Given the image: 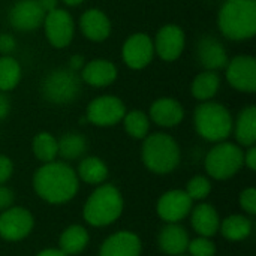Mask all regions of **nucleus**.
Here are the masks:
<instances>
[{"label": "nucleus", "mask_w": 256, "mask_h": 256, "mask_svg": "<svg viewBox=\"0 0 256 256\" xmlns=\"http://www.w3.org/2000/svg\"><path fill=\"white\" fill-rule=\"evenodd\" d=\"M150 120L160 128H174L184 118V110L182 104L172 98H160L150 106Z\"/></svg>", "instance_id": "aec40b11"}, {"label": "nucleus", "mask_w": 256, "mask_h": 256, "mask_svg": "<svg viewBox=\"0 0 256 256\" xmlns=\"http://www.w3.org/2000/svg\"><path fill=\"white\" fill-rule=\"evenodd\" d=\"M244 165L250 170V171H255L256 170V148L255 146H250L248 147V152L244 153Z\"/></svg>", "instance_id": "ea45409f"}, {"label": "nucleus", "mask_w": 256, "mask_h": 256, "mask_svg": "<svg viewBox=\"0 0 256 256\" xmlns=\"http://www.w3.org/2000/svg\"><path fill=\"white\" fill-rule=\"evenodd\" d=\"M194 126L201 138L210 142H222L232 134L234 120L230 110L213 100L201 102L194 112Z\"/></svg>", "instance_id": "20e7f679"}, {"label": "nucleus", "mask_w": 256, "mask_h": 256, "mask_svg": "<svg viewBox=\"0 0 256 256\" xmlns=\"http://www.w3.org/2000/svg\"><path fill=\"white\" fill-rule=\"evenodd\" d=\"M184 192L192 201H204L212 192V182L206 176H195L188 182Z\"/></svg>", "instance_id": "2f4dec72"}, {"label": "nucleus", "mask_w": 256, "mask_h": 256, "mask_svg": "<svg viewBox=\"0 0 256 256\" xmlns=\"http://www.w3.org/2000/svg\"><path fill=\"white\" fill-rule=\"evenodd\" d=\"M32 150L33 154L38 160H40L42 164H48L57 159L58 156V146H57V140L48 134V132H39L32 142Z\"/></svg>", "instance_id": "c85d7f7f"}, {"label": "nucleus", "mask_w": 256, "mask_h": 256, "mask_svg": "<svg viewBox=\"0 0 256 256\" xmlns=\"http://www.w3.org/2000/svg\"><path fill=\"white\" fill-rule=\"evenodd\" d=\"M76 176L87 184H102L108 178V166L102 159L88 156L80 162Z\"/></svg>", "instance_id": "bb28decb"}, {"label": "nucleus", "mask_w": 256, "mask_h": 256, "mask_svg": "<svg viewBox=\"0 0 256 256\" xmlns=\"http://www.w3.org/2000/svg\"><path fill=\"white\" fill-rule=\"evenodd\" d=\"M218 26L228 39H252L256 33V0H225L218 14Z\"/></svg>", "instance_id": "f03ea898"}, {"label": "nucleus", "mask_w": 256, "mask_h": 256, "mask_svg": "<svg viewBox=\"0 0 256 256\" xmlns=\"http://www.w3.org/2000/svg\"><path fill=\"white\" fill-rule=\"evenodd\" d=\"M40 93L44 99L51 104H70L81 93V78L69 68H57L42 80Z\"/></svg>", "instance_id": "0eeeda50"}, {"label": "nucleus", "mask_w": 256, "mask_h": 256, "mask_svg": "<svg viewBox=\"0 0 256 256\" xmlns=\"http://www.w3.org/2000/svg\"><path fill=\"white\" fill-rule=\"evenodd\" d=\"M189 256H214L216 255V244L208 237H196L194 240H189L188 250Z\"/></svg>", "instance_id": "473e14b6"}, {"label": "nucleus", "mask_w": 256, "mask_h": 256, "mask_svg": "<svg viewBox=\"0 0 256 256\" xmlns=\"http://www.w3.org/2000/svg\"><path fill=\"white\" fill-rule=\"evenodd\" d=\"M21 80V64L10 56L0 57V92L14 90Z\"/></svg>", "instance_id": "c756f323"}, {"label": "nucleus", "mask_w": 256, "mask_h": 256, "mask_svg": "<svg viewBox=\"0 0 256 256\" xmlns=\"http://www.w3.org/2000/svg\"><path fill=\"white\" fill-rule=\"evenodd\" d=\"M90 242L87 230L81 225H70L58 238V249L68 256L81 254Z\"/></svg>", "instance_id": "b1692460"}, {"label": "nucleus", "mask_w": 256, "mask_h": 256, "mask_svg": "<svg viewBox=\"0 0 256 256\" xmlns=\"http://www.w3.org/2000/svg\"><path fill=\"white\" fill-rule=\"evenodd\" d=\"M186 45L184 32L177 24H165L156 33L153 40L154 52L165 62L177 60Z\"/></svg>", "instance_id": "4468645a"}, {"label": "nucleus", "mask_w": 256, "mask_h": 256, "mask_svg": "<svg viewBox=\"0 0 256 256\" xmlns=\"http://www.w3.org/2000/svg\"><path fill=\"white\" fill-rule=\"evenodd\" d=\"M117 66L106 58H93L81 69V81L96 88L108 87L117 80Z\"/></svg>", "instance_id": "a211bd4d"}, {"label": "nucleus", "mask_w": 256, "mask_h": 256, "mask_svg": "<svg viewBox=\"0 0 256 256\" xmlns=\"http://www.w3.org/2000/svg\"><path fill=\"white\" fill-rule=\"evenodd\" d=\"M190 224H192L194 231L198 236L212 238L213 236H216L219 232L220 218L218 214V210L212 204L201 202L196 207H192Z\"/></svg>", "instance_id": "4be33fe9"}, {"label": "nucleus", "mask_w": 256, "mask_h": 256, "mask_svg": "<svg viewBox=\"0 0 256 256\" xmlns=\"http://www.w3.org/2000/svg\"><path fill=\"white\" fill-rule=\"evenodd\" d=\"M238 146L250 147L256 142V106L249 105L243 108L232 126Z\"/></svg>", "instance_id": "5701e85b"}, {"label": "nucleus", "mask_w": 256, "mask_h": 256, "mask_svg": "<svg viewBox=\"0 0 256 256\" xmlns=\"http://www.w3.org/2000/svg\"><path fill=\"white\" fill-rule=\"evenodd\" d=\"M154 56L153 40L146 33L130 34L122 46V58L128 68L134 70L144 69L148 66Z\"/></svg>", "instance_id": "f8f14e48"}, {"label": "nucleus", "mask_w": 256, "mask_h": 256, "mask_svg": "<svg viewBox=\"0 0 256 256\" xmlns=\"http://www.w3.org/2000/svg\"><path fill=\"white\" fill-rule=\"evenodd\" d=\"M122 122H123L124 130L128 132L129 136H132L135 140H144L148 135L150 118L144 111H140V110H134L129 112L126 111Z\"/></svg>", "instance_id": "7c9ffc66"}, {"label": "nucleus", "mask_w": 256, "mask_h": 256, "mask_svg": "<svg viewBox=\"0 0 256 256\" xmlns=\"http://www.w3.org/2000/svg\"><path fill=\"white\" fill-rule=\"evenodd\" d=\"M10 112V100L4 92H0V122L4 120Z\"/></svg>", "instance_id": "58836bf2"}, {"label": "nucleus", "mask_w": 256, "mask_h": 256, "mask_svg": "<svg viewBox=\"0 0 256 256\" xmlns=\"http://www.w3.org/2000/svg\"><path fill=\"white\" fill-rule=\"evenodd\" d=\"M244 152L240 146L222 141L207 153L204 166L208 177L214 180H228L234 177L244 165Z\"/></svg>", "instance_id": "423d86ee"}, {"label": "nucleus", "mask_w": 256, "mask_h": 256, "mask_svg": "<svg viewBox=\"0 0 256 256\" xmlns=\"http://www.w3.org/2000/svg\"><path fill=\"white\" fill-rule=\"evenodd\" d=\"M86 64V58L81 56V54H74L70 58H69V63H68V68L74 72H81V69L84 68Z\"/></svg>", "instance_id": "4c0bfd02"}, {"label": "nucleus", "mask_w": 256, "mask_h": 256, "mask_svg": "<svg viewBox=\"0 0 256 256\" xmlns=\"http://www.w3.org/2000/svg\"><path fill=\"white\" fill-rule=\"evenodd\" d=\"M194 201L184 190L174 189L165 192L156 204L158 216L166 224H178L190 214Z\"/></svg>", "instance_id": "ddd939ff"}, {"label": "nucleus", "mask_w": 256, "mask_h": 256, "mask_svg": "<svg viewBox=\"0 0 256 256\" xmlns=\"http://www.w3.org/2000/svg\"><path fill=\"white\" fill-rule=\"evenodd\" d=\"M141 238L132 231H118L110 236L100 246L99 256H140Z\"/></svg>", "instance_id": "dca6fc26"}, {"label": "nucleus", "mask_w": 256, "mask_h": 256, "mask_svg": "<svg viewBox=\"0 0 256 256\" xmlns=\"http://www.w3.org/2000/svg\"><path fill=\"white\" fill-rule=\"evenodd\" d=\"M126 114L124 102L112 94H105L93 99L86 112V118L88 123L100 128H108L120 123Z\"/></svg>", "instance_id": "6e6552de"}, {"label": "nucleus", "mask_w": 256, "mask_h": 256, "mask_svg": "<svg viewBox=\"0 0 256 256\" xmlns=\"http://www.w3.org/2000/svg\"><path fill=\"white\" fill-rule=\"evenodd\" d=\"M240 207L244 210V213L254 216L256 214V189L255 188H248L240 194Z\"/></svg>", "instance_id": "72a5a7b5"}, {"label": "nucleus", "mask_w": 256, "mask_h": 256, "mask_svg": "<svg viewBox=\"0 0 256 256\" xmlns=\"http://www.w3.org/2000/svg\"><path fill=\"white\" fill-rule=\"evenodd\" d=\"M219 87H220V78L218 72L204 70L194 78L190 84V93L196 100L207 102V100H212L218 94Z\"/></svg>", "instance_id": "393cba45"}, {"label": "nucleus", "mask_w": 256, "mask_h": 256, "mask_svg": "<svg viewBox=\"0 0 256 256\" xmlns=\"http://www.w3.org/2000/svg\"><path fill=\"white\" fill-rule=\"evenodd\" d=\"M177 256H189V255H186V254H183V255H177Z\"/></svg>", "instance_id": "c03bdc74"}, {"label": "nucleus", "mask_w": 256, "mask_h": 256, "mask_svg": "<svg viewBox=\"0 0 256 256\" xmlns=\"http://www.w3.org/2000/svg\"><path fill=\"white\" fill-rule=\"evenodd\" d=\"M12 202H14V192L8 186L0 184V213L12 207Z\"/></svg>", "instance_id": "e433bc0d"}, {"label": "nucleus", "mask_w": 256, "mask_h": 256, "mask_svg": "<svg viewBox=\"0 0 256 256\" xmlns=\"http://www.w3.org/2000/svg\"><path fill=\"white\" fill-rule=\"evenodd\" d=\"M9 22L18 32H32L42 26L45 12L38 0H18L9 9Z\"/></svg>", "instance_id": "2eb2a0df"}, {"label": "nucleus", "mask_w": 256, "mask_h": 256, "mask_svg": "<svg viewBox=\"0 0 256 256\" xmlns=\"http://www.w3.org/2000/svg\"><path fill=\"white\" fill-rule=\"evenodd\" d=\"M63 3L68 6H78V4L84 3V0H63Z\"/></svg>", "instance_id": "37998d69"}, {"label": "nucleus", "mask_w": 256, "mask_h": 256, "mask_svg": "<svg viewBox=\"0 0 256 256\" xmlns=\"http://www.w3.org/2000/svg\"><path fill=\"white\" fill-rule=\"evenodd\" d=\"M196 54H198L200 63L202 64L206 70L216 72L219 69H224L230 62L228 52L224 44L213 36H202L198 40Z\"/></svg>", "instance_id": "f3484780"}, {"label": "nucleus", "mask_w": 256, "mask_h": 256, "mask_svg": "<svg viewBox=\"0 0 256 256\" xmlns=\"http://www.w3.org/2000/svg\"><path fill=\"white\" fill-rule=\"evenodd\" d=\"M141 158L147 170L154 174L172 172L182 159L177 141L168 134H152L144 138Z\"/></svg>", "instance_id": "39448f33"}, {"label": "nucleus", "mask_w": 256, "mask_h": 256, "mask_svg": "<svg viewBox=\"0 0 256 256\" xmlns=\"http://www.w3.org/2000/svg\"><path fill=\"white\" fill-rule=\"evenodd\" d=\"M228 84L243 93H254L256 90V60L254 56H236L225 66Z\"/></svg>", "instance_id": "9b49d317"}, {"label": "nucleus", "mask_w": 256, "mask_h": 256, "mask_svg": "<svg viewBox=\"0 0 256 256\" xmlns=\"http://www.w3.org/2000/svg\"><path fill=\"white\" fill-rule=\"evenodd\" d=\"M58 156L64 160L80 159L87 150V140L84 135L76 132L64 134L60 140H57Z\"/></svg>", "instance_id": "cd10ccee"}, {"label": "nucleus", "mask_w": 256, "mask_h": 256, "mask_svg": "<svg viewBox=\"0 0 256 256\" xmlns=\"http://www.w3.org/2000/svg\"><path fill=\"white\" fill-rule=\"evenodd\" d=\"M36 256H68L66 254H63L60 249H45L42 252H39Z\"/></svg>", "instance_id": "79ce46f5"}, {"label": "nucleus", "mask_w": 256, "mask_h": 256, "mask_svg": "<svg viewBox=\"0 0 256 256\" xmlns=\"http://www.w3.org/2000/svg\"><path fill=\"white\" fill-rule=\"evenodd\" d=\"M16 48V40L10 33H0V54L9 56Z\"/></svg>", "instance_id": "f704fd0d"}, {"label": "nucleus", "mask_w": 256, "mask_h": 256, "mask_svg": "<svg viewBox=\"0 0 256 256\" xmlns=\"http://www.w3.org/2000/svg\"><path fill=\"white\" fill-rule=\"evenodd\" d=\"M189 234L180 224H166L158 237V244L164 254L177 256L186 254L189 244Z\"/></svg>", "instance_id": "412c9836"}, {"label": "nucleus", "mask_w": 256, "mask_h": 256, "mask_svg": "<svg viewBox=\"0 0 256 256\" xmlns=\"http://www.w3.org/2000/svg\"><path fill=\"white\" fill-rule=\"evenodd\" d=\"M38 3H39L40 9H42L45 14H48V12H51V10H54V9L57 8L58 0H38Z\"/></svg>", "instance_id": "a19ab883"}, {"label": "nucleus", "mask_w": 256, "mask_h": 256, "mask_svg": "<svg viewBox=\"0 0 256 256\" xmlns=\"http://www.w3.org/2000/svg\"><path fill=\"white\" fill-rule=\"evenodd\" d=\"M123 196L112 184H99L87 198L82 207L84 220L94 228L114 224L123 213Z\"/></svg>", "instance_id": "7ed1b4c3"}, {"label": "nucleus", "mask_w": 256, "mask_h": 256, "mask_svg": "<svg viewBox=\"0 0 256 256\" xmlns=\"http://www.w3.org/2000/svg\"><path fill=\"white\" fill-rule=\"evenodd\" d=\"M44 30L48 42L54 48H66L75 34V21L72 15L60 8L45 14L44 18Z\"/></svg>", "instance_id": "1a4fd4ad"}, {"label": "nucleus", "mask_w": 256, "mask_h": 256, "mask_svg": "<svg viewBox=\"0 0 256 256\" xmlns=\"http://www.w3.org/2000/svg\"><path fill=\"white\" fill-rule=\"evenodd\" d=\"M33 226L34 219L24 207H9L0 213V237L6 242L24 240Z\"/></svg>", "instance_id": "9d476101"}, {"label": "nucleus", "mask_w": 256, "mask_h": 256, "mask_svg": "<svg viewBox=\"0 0 256 256\" xmlns=\"http://www.w3.org/2000/svg\"><path fill=\"white\" fill-rule=\"evenodd\" d=\"M80 28L88 40L104 42L111 34V21L104 10L90 8L81 15Z\"/></svg>", "instance_id": "6ab92c4d"}, {"label": "nucleus", "mask_w": 256, "mask_h": 256, "mask_svg": "<svg viewBox=\"0 0 256 256\" xmlns=\"http://www.w3.org/2000/svg\"><path fill=\"white\" fill-rule=\"evenodd\" d=\"M12 172H14L12 160L8 156L0 154V184H4L10 178Z\"/></svg>", "instance_id": "c9c22d12"}, {"label": "nucleus", "mask_w": 256, "mask_h": 256, "mask_svg": "<svg viewBox=\"0 0 256 256\" xmlns=\"http://www.w3.org/2000/svg\"><path fill=\"white\" fill-rule=\"evenodd\" d=\"M219 231L230 242H242L252 234V220L243 214H231L220 220Z\"/></svg>", "instance_id": "a878e982"}, {"label": "nucleus", "mask_w": 256, "mask_h": 256, "mask_svg": "<svg viewBox=\"0 0 256 256\" xmlns=\"http://www.w3.org/2000/svg\"><path fill=\"white\" fill-rule=\"evenodd\" d=\"M33 189L45 202L60 206L75 198L80 189V178L70 165L52 160L36 170L33 176Z\"/></svg>", "instance_id": "f257e3e1"}]
</instances>
